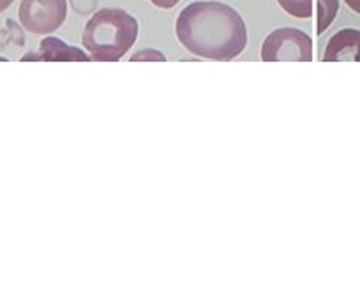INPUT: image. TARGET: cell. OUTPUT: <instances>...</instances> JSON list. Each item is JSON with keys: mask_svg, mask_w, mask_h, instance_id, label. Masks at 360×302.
I'll list each match as a JSON object with an SVG mask.
<instances>
[{"mask_svg": "<svg viewBox=\"0 0 360 302\" xmlns=\"http://www.w3.org/2000/svg\"><path fill=\"white\" fill-rule=\"evenodd\" d=\"M175 32L186 50L210 61H231L248 44L242 16L231 6L216 0L186 6L176 18Z\"/></svg>", "mask_w": 360, "mask_h": 302, "instance_id": "1", "label": "cell"}, {"mask_svg": "<svg viewBox=\"0 0 360 302\" xmlns=\"http://www.w3.org/2000/svg\"><path fill=\"white\" fill-rule=\"evenodd\" d=\"M138 37V22L124 9L105 8L86 22L83 48L98 62H117L133 48Z\"/></svg>", "mask_w": 360, "mask_h": 302, "instance_id": "2", "label": "cell"}, {"mask_svg": "<svg viewBox=\"0 0 360 302\" xmlns=\"http://www.w3.org/2000/svg\"><path fill=\"white\" fill-rule=\"evenodd\" d=\"M262 58L263 62H311L313 41L304 30L283 27L265 37Z\"/></svg>", "mask_w": 360, "mask_h": 302, "instance_id": "3", "label": "cell"}, {"mask_svg": "<svg viewBox=\"0 0 360 302\" xmlns=\"http://www.w3.org/2000/svg\"><path fill=\"white\" fill-rule=\"evenodd\" d=\"M22 25L32 34H51L65 22V0H22L18 9Z\"/></svg>", "mask_w": 360, "mask_h": 302, "instance_id": "4", "label": "cell"}, {"mask_svg": "<svg viewBox=\"0 0 360 302\" xmlns=\"http://www.w3.org/2000/svg\"><path fill=\"white\" fill-rule=\"evenodd\" d=\"M360 62V30L342 29L330 37L323 62Z\"/></svg>", "mask_w": 360, "mask_h": 302, "instance_id": "5", "label": "cell"}, {"mask_svg": "<svg viewBox=\"0 0 360 302\" xmlns=\"http://www.w3.org/2000/svg\"><path fill=\"white\" fill-rule=\"evenodd\" d=\"M46 61V62H90V57L75 46H68L58 37H44L41 41L39 55H25L22 61Z\"/></svg>", "mask_w": 360, "mask_h": 302, "instance_id": "6", "label": "cell"}, {"mask_svg": "<svg viewBox=\"0 0 360 302\" xmlns=\"http://www.w3.org/2000/svg\"><path fill=\"white\" fill-rule=\"evenodd\" d=\"M339 11V0H318L316 32L321 34L332 25Z\"/></svg>", "mask_w": 360, "mask_h": 302, "instance_id": "7", "label": "cell"}, {"mask_svg": "<svg viewBox=\"0 0 360 302\" xmlns=\"http://www.w3.org/2000/svg\"><path fill=\"white\" fill-rule=\"evenodd\" d=\"M283 11L295 18H311L313 16V0H278Z\"/></svg>", "mask_w": 360, "mask_h": 302, "instance_id": "8", "label": "cell"}, {"mask_svg": "<svg viewBox=\"0 0 360 302\" xmlns=\"http://www.w3.org/2000/svg\"><path fill=\"white\" fill-rule=\"evenodd\" d=\"M166 61V55H162L161 51H155V50H143V51H138L131 57V62H165Z\"/></svg>", "mask_w": 360, "mask_h": 302, "instance_id": "9", "label": "cell"}, {"mask_svg": "<svg viewBox=\"0 0 360 302\" xmlns=\"http://www.w3.org/2000/svg\"><path fill=\"white\" fill-rule=\"evenodd\" d=\"M150 2L159 9H172L179 4L180 0H150Z\"/></svg>", "mask_w": 360, "mask_h": 302, "instance_id": "10", "label": "cell"}, {"mask_svg": "<svg viewBox=\"0 0 360 302\" xmlns=\"http://www.w3.org/2000/svg\"><path fill=\"white\" fill-rule=\"evenodd\" d=\"M345 2L349 6L352 11H355L356 15H360V0H345Z\"/></svg>", "mask_w": 360, "mask_h": 302, "instance_id": "11", "label": "cell"}, {"mask_svg": "<svg viewBox=\"0 0 360 302\" xmlns=\"http://www.w3.org/2000/svg\"><path fill=\"white\" fill-rule=\"evenodd\" d=\"M13 2H15V0H0V13H4L6 9L13 4Z\"/></svg>", "mask_w": 360, "mask_h": 302, "instance_id": "12", "label": "cell"}]
</instances>
